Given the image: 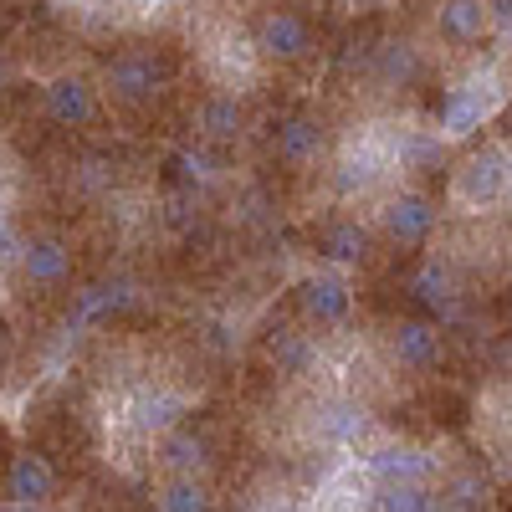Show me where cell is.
<instances>
[{
  "mask_svg": "<svg viewBox=\"0 0 512 512\" xmlns=\"http://www.w3.org/2000/svg\"><path fill=\"white\" fill-rule=\"evenodd\" d=\"M297 308H303V318L333 328V323H344L354 313V287L338 272H318V277H308L303 287H297Z\"/></svg>",
  "mask_w": 512,
  "mask_h": 512,
  "instance_id": "5b68a950",
  "label": "cell"
},
{
  "mask_svg": "<svg viewBox=\"0 0 512 512\" xmlns=\"http://www.w3.org/2000/svg\"><path fill=\"white\" fill-rule=\"evenodd\" d=\"M364 466L379 482H420L425 472H431V456H420L410 446H379V451H369Z\"/></svg>",
  "mask_w": 512,
  "mask_h": 512,
  "instance_id": "9a60e30c",
  "label": "cell"
},
{
  "mask_svg": "<svg viewBox=\"0 0 512 512\" xmlns=\"http://www.w3.org/2000/svg\"><path fill=\"white\" fill-rule=\"evenodd\" d=\"M507 180H512L507 154L482 149V154H472V159L461 164V175H456V195H461L466 205H497V200L507 195Z\"/></svg>",
  "mask_w": 512,
  "mask_h": 512,
  "instance_id": "277c9868",
  "label": "cell"
},
{
  "mask_svg": "<svg viewBox=\"0 0 512 512\" xmlns=\"http://www.w3.org/2000/svg\"><path fill=\"white\" fill-rule=\"evenodd\" d=\"M379 507H390V512H425V507H436L431 497H425L415 482H390L379 492Z\"/></svg>",
  "mask_w": 512,
  "mask_h": 512,
  "instance_id": "cb8c5ba5",
  "label": "cell"
},
{
  "mask_svg": "<svg viewBox=\"0 0 512 512\" xmlns=\"http://www.w3.org/2000/svg\"><path fill=\"white\" fill-rule=\"evenodd\" d=\"M180 415H185V395L159 390V384H154V390H139L128 425H134V431H144V436H159V431H169V425H180Z\"/></svg>",
  "mask_w": 512,
  "mask_h": 512,
  "instance_id": "7c38bea8",
  "label": "cell"
},
{
  "mask_svg": "<svg viewBox=\"0 0 512 512\" xmlns=\"http://www.w3.org/2000/svg\"><path fill=\"white\" fill-rule=\"evenodd\" d=\"M164 82H169V67L154 62L149 52H123V57H113L108 72H103V88H108L113 103H123V108L149 103V98L164 88Z\"/></svg>",
  "mask_w": 512,
  "mask_h": 512,
  "instance_id": "6da1fadb",
  "label": "cell"
},
{
  "mask_svg": "<svg viewBox=\"0 0 512 512\" xmlns=\"http://www.w3.org/2000/svg\"><path fill=\"white\" fill-rule=\"evenodd\" d=\"M16 262H21V277L31 287H57L72 277V251L57 241V236H36L16 251Z\"/></svg>",
  "mask_w": 512,
  "mask_h": 512,
  "instance_id": "52a82bcc",
  "label": "cell"
},
{
  "mask_svg": "<svg viewBox=\"0 0 512 512\" xmlns=\"http://www.w3.org/2000/svg\"><path fill=\"white\" fill-rule=\"evenodd\" d=\"M251 52L267 57V62H303L313 52V26L297 11H267L262 21H256Z\"/></svg>",
  "mask_w": 512,
  "mask_h": 512,
  "instance_id": "7a4b0ae2",
  "label": "cell"
},
{
  "mask_svg": "<svg viewBox=\"0 0 512 512\" xmlns=\"http://www.w3.org/2000/svg\"><path fill=\"white\" fill-rule=\"evenodd\" d=\"M487 11H492V16H497V21L512 31V0H487Z\"/></svg>",
  "mask_w": 512,
  "mask_h": 512,
  "instance_id": "484cf974",
  "label": "cell"
},
{
  "mask_svg": "<svg viewBox=\"0 0 512 512\" xmlns=\"http://www.w3.org/2000/svg\"><path fill=\"white\" fill-rule=\"evenodd\" d=\"M195 128H200V139H210V144L236 139V134H241V103H236V98H226V93L205 98V103H200V113H195Z\"/></svg>",
  "mask_w": 512,
  "mask_h": 512,
  "instance_id": "ac0fdd59",
  "label": "cell"
},
{
  "mask_svg": "<svg viewBox=\"0 0 512 512\" xmlns=\"http://www.w3.org/2000/svg\"><path fill=\"white\" fill-rule=\"evenodd\" d=\"M436 205L431 200H425V195H400L390 210H384V231H390V241L395 246H425V241H431V231H436Z\"/></svg>",
  "mask_w": 512,
  "mask_h": 512,
  "instance_id": "8992f818",
  "label": "cell"
},
{
  "mask_svg": "<svg viewBox=\"0 0 512 512\" xmlns=\"http://www.w3.org/2000/svg\"><path fill=\"white\" fill-rule=\"evenodd\" d=\"M41 103H47L52 123L72 128V134H77V128H88V123H98V93H93L88 77H72V72L52 77L47 93H41Z\"/></svg>",
  "mask_w": 512,
  "mask_h": 512,
  "instance_id": "3957f363",
  "label": "cell"
},
{
  "mask_svg": "<svg viewBox=\"0 0 512 512\" xmlns=\"http://www.w3.org/2000/svg\"><path fill=\"white\" fill-rule=\"evenodd\" d=\"M492 108V88H461L441 103V134H472Z\"/></svg>",
  "mask_w": 512,
  "mask_h": 512,
  "instance_id": "2e32d148",
  "label": "cell"
},
{
  "mask_svg": "<svg viewBox=\"0 0 512 512\" xmlns=\"http://www.w3.org/2000/svg\"><path fill=\"white\" fill-rule=\"evenodd\" d=\"M267 354H272V364H277L282 374H308V369H313V359H318L313 338L292 333V328H277V333L267 338Z\"/></svg>",
  "mask_w": 512,
  "mask_h": 512,
  "instance_id": "d6986e66",
  "label": "cell"
},
{
  "mask_svg": "<svg viewBox=\"0 0 512 512\" xmlns=\"http://www.w3.org/2000/svg\"><path fill=\"white\" fill-rule=\"evenodd\" d=\"M52 497H57V472L47 466V456H36V451L16 456V461H11V502H21V507H47Z\"/></svg>",
  "mask_w": 512,
  "mask_h": 512,
  "instance_id": "9c48e42d",
  "label": "cell"
},
{
  "mask_svg": "<svg viewBox=\"0 0 512 512\" xmlns=\"http://www.w3.org/2000/svg\"><path fill=\"white\" fill-rule=\"evenodd\" d=\"M395 154H400V164H436L441 159V139H431V134H400Z\"/></svg>",
  "mask_w": 512,
  "mask_h": 512,
  "instance_id": "d4e9b609",
  "label": "cell"
},
{
  "mask_svg": "<svg viewBox=\"0 0 512 512\" xmlns=\"http://www.w3.org/2000/svg\"><path fill=\"white\" fill-rule=\"evenodd\" d=\"M487 21H492L487 0H446L441 16H436V26H441L446 41H477L487 31Z\"/></svg>",
  "mask_w": 512,
  "mask_h": 512,
  "instance_id": "e0dca14e",
  "label": "cell"
},
{
  "mask_svg": "<svg viewBox=\"0 0 512 512\" xmlns=\"http://www.w3.org/2000/svg\"><path fill=\"white\" fill-rule=\"evenodd\" d=\"M313 420H318V436H323L328 446H354V441L369 431V415H364L354 400H323Z\"/></svg>",
  "mask_w": 512,
  "mask_h": 512,
  "instance_id": "5bb4252c",
  "label": "cell"
},
{
  "mask_svg": "<svg viewBox=\"0 0 512 512\" xmlns=\"http://www.w3.org/2000/svg\"><path fill=\"white\" fill-rule=\"evenodd\" d=\"M154 461H164L169 472H195V466L205 461V446H200L190 431H180V425H169V431H159V451H154Z\"/></svg>",
  "mask_w": 512,
  "mask_h": 512,
  "instance_id": "ffe728a7",
  "label": "cell"
},
{
  "mask_svg": "<svg viewBox=\"0 0 512 512\" xmlns=\"http://www.w3.org/2000/svg\"><path fill=\"white\" fill-rule=\"evenodd\" d=\"M0 251H16V246H11V236H6V221H0Z\"/></svg>",
  "mask_w": 512,
  "mask_h": 512,
  "instance_id": "83f0119b",
  "label": "cell"
},
{
  "mask_svg": "<svg viewBox=\"0 0 512 512\" xmlns=\"http://www.w3.org/2000/svg\"><path fill=\"white\" fill-rule=\"evenodd\" d=\"M323 144H328V139H323V123L308 118V113H292V118L277 123V159L292 164V169L313 164V159L323 154Z\"/></svg>",
  "mask_w": 512,
  "mask_h": 512,
  "instance_id": "ba28073f",
  "label": "cell"
},
{
  "mask_svg": "<svg viewBox=\"0 0 512 512\" xmlns=\"http://www.w3.org/2000/svg\"><path fill=\"white\" fill-rule=\"evenodd\" d=\"M384 169H390V154H384V149H374V144H349L344 159H338L333 185L344 190V195H354V190H369Z\"/></svg>",
  "mask_w": 512,
  "mask_h": 512,
  "instance_id": "4fadbf2b",
  "label": "cell"
},
{
  "mask_svg": "<svg viewBox=\"0 0 512 512\" xmlns=\"http://www.w3.org/2000/svg\"><path fill=\"white\" fill-rule=\"evenodd\" d=\"M507 128H512V113H507Z\"/></svg>",
  "mask_w": 512,
  "mask_h": 512,
  "instance_id": "4dcf8cb0",
  "label": "cell"
},
{
  "mask_svg": "<svg viewBox=\"0 0 512 512\" xmlns=\"http://www.w3.org/2000/svg\"><path fill=\"white\" fill-rule=\"evenodd\" d=\"M379 72L390 77V82H415V72H420L415 47H405V41H390V47L379 52Z\"/></svg>",
  "mask_w": 512,
  "mask_h": 512,
  "instance_id": "603a6c76",
  "label": "cell"
},
{
  "mask_svg": "<svg viewBox=\"0 0 512 512\" xmlns=\"http://www.w3.org/2000/svg\"><path fill=\"white\" fill-rule=\"evenodd\" d=\"M6 82H11V67H6V57H0V93H6Z\"/></svg>",
  "mask_w": 512,
  "mask_h": 512,
  "instance_id": "4316f807",
  "label": "cell"
},
{
  "mask_svg": "<svg viewBox=\"0 0 512 512\" xmlns=\"http://www.w3.org/2000/svg\"><path fill=\"white\" fill-rule=\"evenodd\" d=\"M0 369H6V328H0Z\"/></svg>",
  "mask_w": 512,
  "mask_h": 512,
  "instance_id": "f1b7e54d",
  "label": "cell"
},
{
  "mask_svg": "<svg viewBox=\"0 0 512 512\" xmlns=\"http://www.w3.org/2000/svg\"><path fill=\"white\" fill-rule=\"evenodd\" d=\"M139 6H175V0H139Z\"/></svg>",
  "mask_w": 512,
  "mask_h": 512,
  "instance_id": "f546056e",
  "label": "cell"
},
{
  "mask_svg": "<svg viewBox=\"0 0 512 512\" xmlns=\"http://www.w3.org/2000/svg\"><path fill=\"white\" fill-rule=\"evenodd\" d=\"M154 502L164 512H200V507H210V492L195 482V472H175V482H164Z\"/></svg>",
  "mask_w": 512,
  "mask_h": 512,
  "instance_id": "44dd1931",
  "label": "cell"
},
{
  "mask_svg": "<svg viewBox=\"0 0 512 512\" xmlns=\"http://www.w3.org/2000/svg\"><path fill=\"white\" fill-rule=\"evenodd\" d=\"M390 354L405 364V369H436L441 364V333L431 323H400L395 338H390Z\"/></svg>",
  "mask_w": 512,
  "mask_h": 512,
  "instance_id": "8fae6325",
  "label": "cell"
},
{
  "mask_svg": "<svg viewBox=\"0 0 512 512\" xmlns=\"http://www.w3.org/2000/svg\"><path fill=\"white\" fill-rule=\"evenodd\" d=\"M318 256H328L333 267H359V262H369V231L359 221L338 216L318 231Z\"/></svg>",
  "mask_w": 512,
  "mask_h": 512,
  "instance_id": "30bf717a",
  "label": "cell"
},
{
  "mask_svg": "<svg viewBox=\"0 0 512 512\" xmlns=\"http://www.w3.org/2000/svg\"><path fill=\"white\" fill-rule=\"evenodd\" d=\"M410 292L420 297L425 308H436V313H456V292H451V282L441 277V267H425V272H415Z\"/></svg>",
  "mask_w": 512,
  "mask_h": 512,
  "instance_id": "7402d4cb",
  "label": "cell"
}]
</instances>
